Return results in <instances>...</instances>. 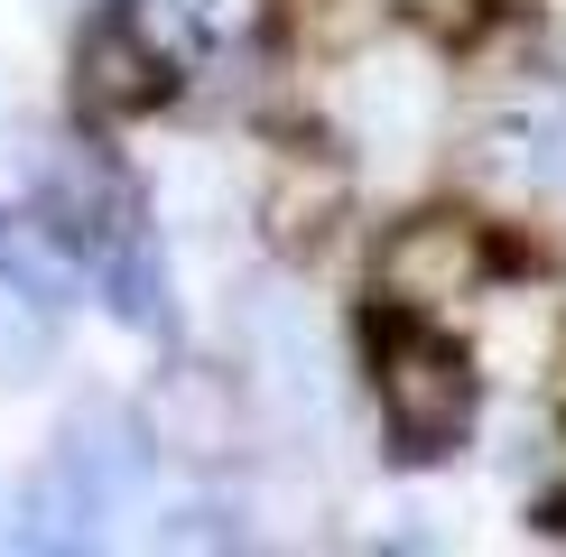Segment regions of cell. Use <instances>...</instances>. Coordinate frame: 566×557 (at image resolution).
<instances>
[{
	"mask_svg": "<svg viewBox=\"0 0 566 557\" xmlns=\"http://www.w3.org/2000/svg\"><path fill=\"white\" fill-rule=\"evenodd\" d=\"M242 362L261 381V409L289 437H335L344 409V371H335V335L297 288H251L242 297Z\"/></svg>",
	"mask_w": 566,
	"mask_h": 557,
	"instance_id": "cell-3",
	"label": "cell"
},
{
	"mask_svg": "<svg viewBox=\"0 0 566 557\" xmlns=\"http://www.w3.org/2000/svg\"><path fill=\"white\" fill-rule=\"evenodd\" d=\"M344 204H353V168L335 149H316V139H289V149L270 158V177H261V232L279 251H306V242H325V232L344 223Z\"/></svg>",
	"mask_w": 566,
	"mask_h": 557,
	"instance_id": "cell-7",
	"label": "cell"
},
{
	"mask_svg": "<svg viewBox=\"0 0 566 557\" xmlns=\"http://www.w3.org/2000/svg\"><path fill=\"white\" fill-rule=\"evenodd\" d=\"M149 474H158L149 428H139L130 409L84 400V409L56 428L46 474L29 483V521H38V539H93V521H122V511L149 502Z\"/></svg>",
	"mask_w": 566,
	"mask_h": 557,
	"instance_id": "cell-2",
	"label": "cell"
},
{
	"mask_svg": "<svg viewBox=\"0 0 566 557\" xmlns=\"http://www.w3.org/2000/svg\"><path fill=\"white\" fill-rule=\"evenodd\" d=\"M0 288H19L46 316L84 288V251L65 242L56 214H0Z\"/></svg>",
	"mask_w": 566,
	"mask_h": 557,
	"instance_id": "cell-8",
	"label": "cell"
},
{
	"mask_svg": "<svg viewBox=\"0 0 566 557\" xmlns=\"http://www.w3.org/2000/svg\"><path fill=\"white\" fill-rule=\"evenodd\" d=\"M538 186L566 204V122H548V139H538Z\"/></svg>",
	"mask_w": 566,
	"mask_h": 557,
	"instance_id": "cell-14",
	"label": "cell"
},
{
	"mask_svg": "<svg viewBox=\"0 0 566 557\" xmlns=\"http://www.w3.org/2000/svg\"><path fill=\"white\" fill-rule=\"evenodd\" d=\"M93 270H103L112 316H122V325H139V335H168V325H177V307H168V270H158V242H149V232H122V242H112Z\"/></svg>",
	"mask_w": 566,
	"mask_h": 557,
	"instance_id": "cell-10",
	"label": "cell"
},
{
	"mask_svg": "<svg viewBox=\"0 0 566 557\" xmlns=\"http://www.w3.org/2000/svg\"><path fill=\"white\" fill-rule=\"evenodd\" d=\"M139 428H149V446L158 455H186V464H223V455H242V390L223 381V371H196V362H177V371H158L149 381V400H139Z\"/></svg>",
	"mask_w": 566,
	"mask_h": 557,
	"instance_id": "cell-6",
	"label": "cell"
},
{
	"mask_svg": "<svg viewBox=\"0 0 566 557\" xmlns=\"http://www.w3.org/2000/svg\"><path fill=\"white\" fill-rule=\"evenodd\" d=\"M297 19H306V38L344 46V38H371V29H381L390 0H297Z\"/></svg>",
	"mask_w": 566,
	"mask_h": 557,
	"instance_id": "cell-13",
	"label": "cell"
},
{
	"mask_svg": "<svg viewBox=\"0 0 566 557\" xmlns=\"http://www.w3.org/2000/svg\"><path fill=\"white\" fill-rule=\"evenodd\" d=\"M428 103L437 93L409 56H363V75H353V139L409 149V139H428Z\"/></svg>",
	"mask_w": 566,
	"mask_h": 557,
	"instance_id": "cell-9",
	"label": "cell"
},
{
	"mask_svg": "<svg viewBox=\"0 0 566 557\" xmlns=\"http://www.w3.org/2000/svg\"><path fill=\"white\" fill-rule=\"evenodd\" d=\"M371 400H381V428H390V455L409 464H437L474 437V409H483V381H474V354L446 344L428 316H381L371 325Z\"/></svg>",
	"mask_w": 566,
	"mask_h": 557,
	"instance_id": "cell-1",
	"label": "cell"
},
{
	"mask_svg": "<svg viewBox=\"0 0 566 557\" xmlns=\"http://www.w3.org/2000/svg\"><path fill=\"white\" fill-rule=\"evenodd\" d=\"M390 19H409V29L437 38V46H474L492 29V0H390Z\"/></svg>",
	"mask_w": 566,
	"mask_h": 557,
	"instance_id": "cell-12",
	"label": "cell"
},
{
	"mask_svg": "<svg viewBox=\"0 0 566 557\" xmlns=\"http://www.w3.org/2000/svg\"><path fill=\"white\" fill-rule=\"evenodd\" d=\"M168 93H177V56L139 29L130 10L93 19V29L75 38V103H84V122H139V112H158Z\"/></svg>",
	"mask_w": 566,
	"mask_h": 557,
	"instance_id": "cell-5",
	"label": "cell"
},
{
	"mask_svg": "<svg viewBox=\"0 0 566 557\" xmlns=\"http://www.w3.org/2000/svg\"><path fill=\"white\" fill-rule=\"evenodd\" d=\"M538 122H483L474 130V177L483 186H538Z\"/></svg>",
	"mask_w": 566,
	"mask_h": 557,
	"instance_id": "cell-11",
	"label": "cell"
},
{
	"mask_svg": "<svg viewBox=\"0 0 566 557\" xmlns=\"http://www.w3.org/2000/svg\"><path fill=\"white\" fill-rule=\"evenodd\" d=\"M492 278V232L455 204H428V214H399L371 251V288L399 316H446V307H474Z\"/></svg>",
	"mask_w": 566,
	"mask_h": 557,
	"instance_id": "cell-4",
	"label": "cell"
}]
</instances>
